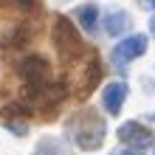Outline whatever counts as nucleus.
<instances>
[{
  "instance_id": "nucleus-1",
  "label": "nucleus",
  "mask_w": 155,
  "mask_h": 155,
  "mask_svg": "<svg viewBox=\"0 0 155 155\" xmlns=\"http://www.w3.org/2000/svg\"><path fill=\"white\" fill-rule=\"evenodd\" d=\"M17 71H20V76L25 82V90H28L31 99H40L42 90L51 85V79H48V62H45L40 54H28V57H23L20 65H17Z\"/></svg>"
},
{
  "instance_id": "nucleus-2",
  "label": "nucleus",
  "mask_w": 155,
  "mask_h": 155,
  "mask_svg": "<svg viewBox=\"0 0 155 155\" xmlns=\"http://www.w3.org/2000/svg\"><path fill=\"white\" fill-rule=\"evenodd\" d=\"M82 118H85V124H76L74 127V135H76V144L82 150H99L104 141V124L102 118H99L96 113H90V124H87V113H82Z\"/></svg>"
},
{
  "instance_id": "nucleus-3",
  "label": "nucleus",
  "mask_w": 155,
  "mask_h": 155,
  "mask_svg": "<svg viewBox=\"0 0 155 155\" xmlns=\"http://www.w3.org/2000/svg\"><path fill=\"white\" fill-rule=\"evenodd\" d=\"M54 40H57V48L62 51V57L65 59H74L82 54V40H79V34L74 31V25H71L65 17H59L57 25H54Z\"/></svg>"
},
{
  "instance_id": "nucleus-4",
  "label": "nucleus",
  "mask_w": 155,
  "mask_h": 155,
  "mask_svg": "<svg viewBox=\"0 0 155 155\" xmlns=\"http://www.w3.org/2000/svg\"><path fill=\"white\" fill-rule=\"evenodd\" d=\"M144 51H147V37H141V34H133V37H127L121 45H116V51H113V62H116L118 68H124L130 59L141 57Z\"/></svg>"
},
{
  "instance_id": "nucleus-5",
  "label": "nucleus",
  "mask_w": 155,
  "mask_h": 155,
  "mask_svg": "<svg viewBox=\"0 0 155 155\" xmlns=\"http://www.w3.org/2000/svg\"><path fill=\"white\" fill-rule=\"evenodd\" d=\"M118 138L127 141V144H133V147H152V133L144 130V127L135 124V121L118 127Z\"/></svg>"
},
{
  "instance_id": "nucleus-6",
  "label": "nucleus",
  "mask_w": 155,
  "mask_h": 155,
  "mask_svg": "<svg viewBox=\"0 0 155 155\" xmlns=\"http://www.w3.org/2000/svg\"><path fill=\"white\" fill-rule=\"evenodd\" d=\"M124 96H127V85L124 82H110V85L104 87V110L110 116H116L118 110H121Z\"/></svg>"
},
{
  "instance_id": "nucleus-7",
  "label": "nucleus",
  "mask_w": 155,
  "mask_h": 155,
  "mask_svg": "<svg viewBox=\"0 0 155 155\" xmlns=\"http://www.w3.org/2000/svg\"><path fill=\"white\" fill-rule=\"evenodd\" d=\"M127 25H130V14L127 12H110L107 14V20H104V31L110 34V37H118V34H124L127 31Z\"/></svg>"
},
{
  "instance_id": "nucleus-8",
  "label": "nucleus",
  "mask_w": 155,
  "mask_h": 155,
  "mask_svg": "<svg viewBox=\"0 0 155 155\" xmlns=\"http://www.w3.org/2000/svg\"><path fill=\"white\" fill-rule=\"evenodd\" d=\"M23 42H28V28H25V25L8 31L6 37H0V48H8V45H23Z\"/></svg>"
},
{
  "instance_id": "nucleus-9",
  "label": "nucleus",
  "mask_w": 155,
  "mask_h": 155,
  "mask_svg": "<svg viewBox=\"0 0 155 155\" xmlns=\"http://www.w3.org/2000/svg\"><path fill=\"white\" fill-rule=\"evenodd\" d=\"M76 14H79V23L85 25V28H93V23H96V6H82V8H76Z\"/></svg>"
},
{
  "instance_id": "nucleus-10",
  "label": "nucleus",
  "mask_w": 155,
  "mask_h": 155,
  "mask_svg": "<svg viewBox=\"0 0 155 155\" xmlns=\"http://www.w3.org/2000/svg\"><path fill=\"white\" fill-rule=\"evenodd\" d=\"M99 82V65L96 62H90V74H85V85H82V93H90V90L96 87Z\"/></svg>"
},
{
  "instance_id": "nucleus-11",
  "label": "nucleus",
  "mask_w": 155,
  "mask_h": 155,
  "mask_svg": "<svg viewBox=\"0 0 155 155\" xmlns=\"http://www.w3.org/2000/svg\"><path fill=\"white\" fill-rule=\"evenodd\" d=\"M59 150H57V144L54 141H42L40 144V150H37V155H57Z\"/></svg>"
},
{
  "instance_id": "nucleus-12",
  "label": "nucleus",
  "mask_w": 155,
  "mask_h": 155,
  "mask_svg": "<svg viewBox=\"0 0 155 155\" xmlns=\"http://www.w3.org/2000/svg\"><path fill=\"white\" fill-rule=\"evenodd\" d=\"M8 130H12V133H20V135H25V133H28V127H25L23 121H8Z\"/></svg>"
},
{
  "instance_id": "nucleus-13",
  "label": "nucleus",
  "mask_w": 155,
  "mask_h": 155,
  "mask_svg": "<svg viewBox=\"0 0 155 155\" xmlns=\"http://www.w3.org/2000/svg\"><path fill=\"white\" fill-rule=\"evenodd\" d=\"M121 155H144V152H141V150H124Z\"/></svg>"
},
{
  "instance_id": "nucleus-14",
  "label": "nucleus",
  "mask_w": 155,
  "mask_h": 155,
  "mask_svg": "<svg viewBox=\"0 0 155 155\" xmlns=\"http://www.w3.org/2000/svg\"><path fill=\"white\" fill-rule=\"evenodd\" d=\"M141 3H144V6H150L152 12H155V0H141Z\"/></svg>"
},
{
  "instance_id": "nucleus-15",
  "label": "nucleus",
  "mask_w": 155,
  "mask_h": 155,
  "mask_svg": "<svg viewBox=\"0 0 155 155\" xmlns=\"http://www.w3.org/2000/svg\"><path fill=\"white\" fill-rule=\"evenodd\" d=\"M150 28H152V34H155V17H152V20H150Z\"/></svg>"
}]
</instances>
